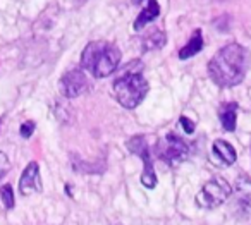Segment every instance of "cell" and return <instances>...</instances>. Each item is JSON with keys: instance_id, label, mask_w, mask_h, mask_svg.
Here are the masks:
<instances>
[{"instance_id": "6da1fadb", "label": "cell", "mask_w": 251, "mask_h": 225, "mask_svg": "<svg viewBox=\"0 0 251 225\" xmlns=\"http://www.w3.org/2000/svg\"><path fill=\"white\" fill-rule=\"evenodd\" d=\"M250 66V53L239 43H229L212 57L208 74L215 84L230 88L239 84L246 76Z\"/></svg>"}, {"instance_id": "7a4b0ae2", "label": "cell", "mask_w": 251, "mask_h": 225, "mask_svg": "<svg viewBox=\"0 0 251 225\" xmlns=\"http://www.w3.org/2000/svg\"><path fill=\"white\" fill-rule=\"evenodd\" d=\"M121 50L107 42H91L81 53V67L95 77H107L119 67Z\"/></svg>"}, {"instance_id": "3957f363", "label": "cell", "mask_w": 251, "mask_h": 225, "mask_svg": "<svg viewBox=\"0 0 251 225\" xmlns=\"http://www.w3.org/2000/svg\"><path fill=\"white\" fill-rule=\"evenodd\" d=\"M114 97L124 108H136L148 93V81L141 73H126L114 81Z\"/></svg>"}, {"instance_id": "277c9868", "label": "cell", "mask_w": 251, "mask_h": 225, "mask_svg": "<svg viewBox=\"0 0 251 225\" xmlns=\"http://www.w3.org/2000/svg\"><path fill=\"white\" fill-rule=\"evenodd\" d=\"M230 194H232V187L229 186V182L222 177H215V179L208 180L196 194V204L205 210H213L226 203Z\"/></svg>"}, {"instance_id": "5b68a950", "label": "cell", "mask_w": 251, "mask_h": 225, "mask_svg": "<svg viewBox=\"0 0 251 225\" xmlns=\"http://www.w3.org/2000/svg\"><path fill=\"white\" fill-rule=\"evenodd\" d=\"M155 155L164 163L171 167H177L182 162H186L189 156V146L176 134H167L162 138L155 146Z\"/></svg>"}, {"instance_id": "8992f818", "label": "cell", "mask_w": 251, "mask_h": 225, "mask_svg": "<svg viewBox=\"0 0 251 225\" xmlns=\"http://www.w3.org/2000/svg\"><path fill=\"white\" fill-rule=\"evenodd\" d=\"M127 150L143 158L145 170H143V175H141V184H143L147 189H153V187L157 186V175H155L153 162H151L150 148H148L147 139H145L143 136H134V138H131L129 141H127Z\"/></svg>"}, {"instance_id": "52a82bcc", "label": "cell", "mask_w": 251, "mask_h": 225, "mask_svg": "<svg viewBox=\"0 0 251 225\" xmlns=\"http://www.w3.org/2000/svg\"><path fill=\"white\" fill-rule=\"evenodd\" d=\"M90 83H88L86 74L81 69H73L66 73L60 79V91L67 98H77L83 93H86Z\"/></svg>"}, {"instance_id": "ba28073f", "label": "cell", "mask_w": 251, "mask_h": 225, "mask_svg": "<svg viewBox=\"0 0 251 225\" xmlns=\"http://www.w3.org/2000/svg\"><path fill=\"white\" fill-rule=\"evenodd\" d=\"M236 204L234 210L243 218L251 217V179L246 175L237 177L236 180Z\"/></svg>"}, {"instance_id": "9c48e42d", "label": "cell", "mask_w": 251, "mask_h": 225, "mask_svg": "<svg viewBox=\"0 0 251 225\" xmlns=\"http://www.w3.org/2000/svg\"><path fill=\"white\" fill-rule=\"evenodd\" d=\"M43 187L42 184V175H40V167L36 162H31L25 169L19 180V191H21L23 196H31V194L40 193Z\"/></svg>"}, {"instance_id": "30bf717a", "label": "cell", "mask_w": 251, "mask_h": 225, "mask_svg": "<svg viewBox=\"0 0 251 225\" xmlns=\"http://www.w3.org/2000/svg\"><path fill=\"white\" fill-rule=\"evenodd\" d=\"M237 153L230 143L224 139H217L212 146V162L219 167H229L236 162Z\"/></svg>"}, {"instance_id": "8fae6325", "label": "cell", "mask_w": 251, "mask_h": 225, "mask_svg": "<svg viewBox=\"0 0 251 225\" xmlns=\"http://www.w3.org/2000/svg\"><path fill=\"white\" fill-rule=\"evenodd\" d=\"M158 14H160V5H158V2L157 0H150L147 7L143 9V12H141V14L136 18V21H134V29L140 31V29L145 28L148 23H153L155 19L158 18Z\"/></svg>"}, {"instance_id": "7c38bea8", "label": "cell", "mask_w": 251, "mask_h": 225, "mask_svg": "<svg viewBox=\"0 0 251 225\" xmlns=\"http://www.w3.org/2000/svg\"><path fill=\"white\" fill-rule=\"evenodd\" d=\"M201 49H203V36H201V29H196V31L193 33L191 38H189V42L186 43V45L182 47L181 50H179V59H182V60L189 59V57L196 55V53H198Z\"/></svg>"}, {"instance_id": "4fadbf2b", "label": "cell", "mask_w": 251, "mask_h": 225, "mask_svg": "<svg viewBox=\"0 0 251 225\" xmlns=\"http://www.w3.org/2000/svg\"><path fill=\"white\" fill-rule=\"evenodd\" d=\"M237 122V105L236 103H226L220 108V124L226 131L232 132L236 129Z\"/></svg>"}, {"instance_id": "5bb4252c", "label": "cell", "mask_w": 251, "mask_h": 225, "mask_svg": "<svg viewBox=\"0 0 251 225\" xmlns=\"http://www.w3.org/2000/svg\"><path fill=\"white\" fill-rule=\"evenodd\" d=\"M145 50H153V49H162L165 45V35L162 31H155L153 35L147 36L143 42Z\"/></svg>"}, {"instance_id": "9a60e30c", "label": "cell", "mask_w": 251, "mask_h": 225, "mask_svg": "<svg viewBox=\"0 0 251 225\" xmlns=\"http://www.w3.org/2000/svg\"><path fill=\"white\" fill-rule=\"evenodd\" d=\"M0 200H2V203H4V206L7 210L14 208V191H12L11 184H5V186L0 187Z\"/></svg>"}, {"instance_id": "2e32d148", "label": "cell", "mask_w": 251, "mask_h": 225, "mask_svg": "<svg viewBox=\"0 0 251 225\" xmlns=\"http://www.w3.org/2000/svg\"><path fill=\"white\" fill-rule=\"evenodd\" d=\"M11 170V162H9L7 155L0 151V177H4L5 174Z\"/></svg>"}, {"instance_id": "e0dca14e", "label": "cell", "mask_w": 251, "mask_h": 225, "mask_svg": "<svg viewBox=\"0 0 251 225\" xmlns=\"http://www.w3.org/2000/svg\"><path fill=\"white\" fill-rule=\"evenodd\" d=\"M19 132H21L23 138H29V136L35 132V122H31V121L25 122V124L21 125V129H19Z\"/></svg>"}, {"instance_id": "ac0fdd59", "label": "cell", "mask_w": 251, "mask_h": 225, "mask_svg": "<svg viewBox=\"0 0 251 225\" xmlns=\"http://www.w3.org/2000/svg\"><path fill=\"white\" fill-rule=\"evenodd\" d=\"M179 122H181V125L184 127V131L188 132V134H191V132L195 131V122H191L188 117H181L179 119Z\"/></svg>"}, {"instance_id": "d6986e66", "label": "cell", "mask_w": 251, "mask_h": 225, "mask_svg": "<svg viewBox=\"0 0 251 225\" xmlns=\"http://www.w3.org/2000/svg\"><path fill=\"white\" fill-rule=\"evenodd\" d=\"M141 2H143V0H133V4H141Z\"/></svg>"}]
</instances>
